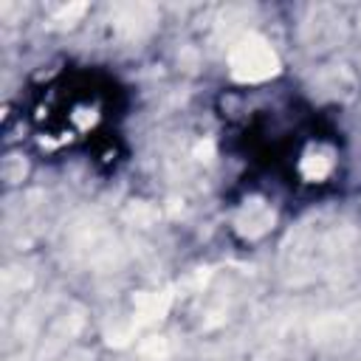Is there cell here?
I'll return each mask as SVG.
<instances>
[{
	"label": "cell",
	"instance_id": "5b68a950",
	"mask_svg": "<svg viewBox=\"0 0 361 361\" xmlns=\"http://www.w3.org/2000/svg\"><path fill=\"white\" fill-rule=\"evenodd\" d=\"M127 217H135V223H149V220L158 217V212L152 206H147V203H135V206H130Z\"/></svg>",
	"mask_w": 361,
	"mask_h": 361
},
{
	"label": "cell",
	"instance_id": "277c9868",
	"mask_svg": "<svg viewBox=\"0 0 361 361\" xmlns=\"http://www.w3.org/2000/svg\"><path fill=\"white\" fill-rule=\"evenodd\" d=\"M166 353H169V344H166V338H147V341L141 344V355H147V358H152V361L164 358Z\"/></svg>",
	"mask_w": 361,
	"mask_h": 361
},
{
	"label": "cell",
	"instance_id": "6da1fadb",
	"mask_svg": "<svg viewBox=\"0 0 361 361\" xmlns=\"http://www.w3.org/2000/svg\"><path fill=\"white\" fill-rule=\"evenodd\" d=\"M228 68L237 82H265L279 71V59L262 37L245 34L231 45Z\"/></svg>",
	"mask_w": 361,
	"mask_h": 361
},
{
	"label": "cell",
	"instance_id": "8992f818",
	"mask_svg": "<svg viewBox=\"0 0 361 361\" xmlns=\"http://www.w3.org/2000/svg\"><path fill=\"white\" fill-rule=\"evenodd\" d=\"M79 14H85V3H73V6H65L62 11H56V17H54V20H56V23H68V25H71V23H73Z\"/></svg>",
	"mask_w": 361,
	"mask_h": 361
},
{
	"label": "cell",
	"instance_id": "7a4b0ae2",
	"mask_svg": "<svg viewBox=\"0 0 361 361\" xmlns=\"http://www.w3.org/2000/svg\"><path fill=\"white\" fill-rule=\"evenodd\" d=\"M271 220H274L271 209H268L265 203H259V200H251V203L243 209V214L237 217V231H240L243 237H259V234L271 226Z\"/></svg>",
	"mask_w": 361,
	"mask_h": 361
},
{
	"label": "cell",
	"instance_id": "3957f363",
	"mask_svg": "<svg viewBox=\"0 0 361 361\" xmlns=\"http://www.w3.org/2000/svg\"><path fill=\"white\" fill-rule=\"evenodd\" d=\"M299 169H302V175H305L307 180H322V178L330 172V158L322 155V152H307V155L302 158Z\"/></svg>",
	"mask_w": 361,
	"mask_h": 361
}]
</instances>
